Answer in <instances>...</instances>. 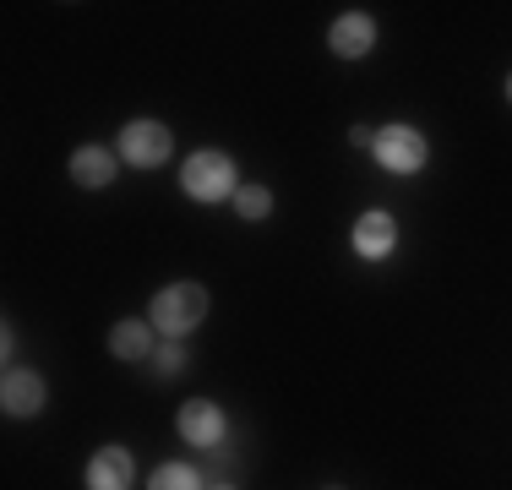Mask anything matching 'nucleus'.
Wrapping results in <instances>:
<instances>
[{
	"label": "nucleus",
	"instance_id": "13",
	"mask_svg": "<svg viewBox=\"0 0 512 490\" xmlns=\"http://www.w3.org/2000/svg\"><path fill=\"white\" fill-rule=\"evenodd\" d=\"M235 207H240V218H246V224H256V218L273 213V191H267V186H240L235 191Z\"/></svg>",
	"mask_w": 512,
	"mask_h": 490
},
{
	"label": "nucleus",
	"instance_id": "15",
	"mask_svg": "<svg viewBox=\"0 0 512 490\" xmlns=\"http://www.w3.org/2000/svg\"><path fill=\"white\" fill-rule=\"evenodd\" d=\"M507 98H512V77H507Z\"/></svg>",
	"mask_w": 512,
	"mask_h": 490
},
{
	"label": "nucleus",
	"instance_id": "7",
	"mask_svg": "<svg viewBox=\"0 0 512 490\" xmlns=\"http://www.w3.org/2000/svg\"><path fill=\"white\" fill-rule=\"evenodd\" d=\"M0 403H6L11 420H28V414L44 409V382L33 371H6V382H0Z\"/></svg>",
	"mask_w": 512,
	"mask_h": 490
},
{
	"label": "nucleus",
	"instance_id": "3",
	"mask_svg": "<svg viewBox=\"0 0 512 490\" xmlns=\"http://www.w3.org/2000/svg\"><path fill=\"white\" fill-rule=\"evenodd\" d=\"M169 126L164 120H131L126 131H120V158L126 164H137V169H158L169 158Z\"/></svg>",
	"mask_w": 512,
	"mask_h": 490
},
{
	"label": "nucleus",
	"instance_id": "5",
	"mask_svg": "<svg viewBox=\"0 0 512 490\" xmlns=\"http://www.w3.org/2000/svg\"><path fill=\"white\" fill-rule=\"evenodd\" d=\"M180 436L191 441V447H218L224 441V409L218 403H207V398H197V403H186L180 409Z\"/></svg>",
	"mask_w": 512,
	"mask_h": 490
},
{
	"label": "nucleus",
	"instance_id": "4",
	"mask_svg": "<svg viewBox=\"0 0 512 490\" xmlns=\"http://www.w3.org/2000/svg\"><path fill=\"white\" fill-rule=\"evenodd\" d=\"M371 147H376V158H382L387 169H398V175H414V169H425V158H431V142H425L414 126H382V137H376Z\"/></svg>",
	"mask_w": 512,
	"mask_h": 490
},
{
	"label": "nucleus",
	"instance_id": "10",
	"mask_svg": "<svg viewBox=\"0 0 512 490\" xmlns=\"http://www.w3.org/2000/svg\"><path fill=\"white\" fill-rule=\"evenodd\" d=\"M71 180L88 186V191L109 186V180H115V153H109V147H82V153L71 158Z\"/></svg>",
	"mask_w": 512,
	"mask_h": 490
},
{
	"label": "nucleus",
	"instance_id": "6",
	"mask_svg": "<svg viewBox=\"0 0 512 490\" xmlns=\"http://www.w3.org/2000/svg\"><path fill=\"white\" fill-rule=\"evenodd\" d=\"M327 44H333L338 60H360V55H371V44H376V22L365 17V11H349V17L333 22Z\"/></svg>",
	"mask_w": 512,
	"mask_h": 490
},
{
	"label": "nucleus",
	"instance_id": "12",
	"mask_svg": "<svg viewBox=\"0 0 512 490\" xmlns=\"http://www.w3.org/2000/svg\"><path fill=\"white\" fill-rule=\"evenodd\" d=\"M148 490H202L197 469H186V463H164V469H153Z\"/></svg>",
	"mask_w": 512,
	"mask_h": 490
},
{
	"label": "nucleus",
	"instance_id": "8",
	"mask_svg": "<svg viewBox=\"0 0 512 490\" xmlns=\"http://www.w3.org/2000/svg\"><path fill=\"white\" fill-rule=\"evenodd\" d=\"M398 245V224H393V213H365L360 224H355V251L360 256H371V262H382L387 251Z\"/></svg>",
	"mask_w": 512,
	"mask_h": 490
},
{
	"label": "nucleus",
	"instance_id": "2",
	"mask_svg": "<svg viewBox=\"0 0 512 490\" xmlns=\"http://www.w3.org/2000/svg\"><path fill=\"white\" fill-rule=\"evenodd\" d=\"M180 186H186V196H197V202H224L235 191V164L224 153H191L186 169H180Z\"/></svg>",
	"mask_w": 512,
	"mask_h": 490
},
{
	"label": "nucleus",
	"instance_id": "11",
	"mask_svg": "<svg viewBox=\"0 0 512 490\" xmlns=\"http://www.w3.org/2000/svg\"><path fill=\"white\" fill-rule=\"evenodd\" d=\"M148 349H153L148 322H120L115 333H109V354H115V360H142Z\"/></svg>",
	"mask_w": 512,
	"mask_h": 490
},
{
	"label": "nucleus",
	"instance_id": "16",
	"mask_svg": "<svg viewBox=\"0 0 512 490\" xmlns=\"http://www.w3.org/2000/svg\"><path fill=\"white\" fill-rule=\"evenodd\" d=\"M213 490H229V485H213Z\"/></svg>",
	"mask_w": 512,
	"mask_h": 490
},
{
	"label": "nucleus",
	"instance_id": "1",
	"mask_svg": "<svg viewBox=\"0 0 512 490\" xmlns=\"http://www.w3.org/2000/svg\"><path fill=\"white\" fill-rule=\"evenodd\" d=\"M148 316H153V327H164L169 338L191 333V327L207 316V289H197V284H169V289H158Z\"/></svg>",
	"mask_w": 512,
	"mask_h": 490
},
{
	"label": "nucleus",
	"instance_id": "9",
	"mask_svg": "<svg viewBox=\"0 0 512 490\" xmlns=\"http://www.w3.org/2000/svg\"><path fill=\"white\" fill-rule=\"evenodd\" d=\"M88 490H131V458L120 447L93 452L88 463Z\"/></svg>",
	"mask_w": 512,
	"mask_h": 490
},
{
	"label": "nucleus",
	"instance_id": "14",
	"mask_svg": "<svg viewBox=\"0 0 512 490\" xmlns=\"http://www.w3.org/2000/svg\"><path fill=\"white\" fill-rule=\"evenodd\" d=\"M180 365H186V349H180V343H164V349H158V371L180 376Z\"/></svg>",
	"mask_w": 512,
	"mask_h": 490
}]
</instances>
